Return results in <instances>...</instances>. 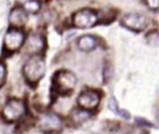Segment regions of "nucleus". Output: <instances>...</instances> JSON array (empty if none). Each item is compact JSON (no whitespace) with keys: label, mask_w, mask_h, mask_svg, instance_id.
<instances>
[{"label":"nucleus","mask_w":159,"mask_h":134,"mask_svg":"<svg viewBox=\"0 0 159 134\" xmlns=\"http://www.w3.org/2000/svg\"><path fill=\"white\" fill-rule=\"evenodd\" d=\"M91 112L89 110H86V109H82V108H77V109H75L73 112H72V114H71V119H72V122L75 123V124H82V123H84L86 120H88L89 118H91Z\"/></svg>","instance_id":"obj_12"},{"label":"nucleus","mask_w":159,"mask_h":134,"mask_svg":"<svg viewBox=\"0 0 159 134\" xmlns=\"http://www.w3.org/2000/svg\"><path fill=\"white\" fill-rule=\"evenodd\" d=\"M26 21H27V15H26V11L22 7H14L10 11V14H9V22H10L11 27L21 29V27L25 26Z\"/></svg>","instance_id":"obj_9"},{"label":"nucleus","mask_w":159,"mask_h":134,"mask_svg":"<svg viewBox=\"0 0 159 134\" xmlns=\"http://www.w3.org/2000/svg\"><path fill=\"white\" fill-rule=\"evenodd\" d=\"M25 42V34L21 29L10 27L4 36V48L7 52H15Z\"/></svg>","instance_id":"obj_6"},{"label":"nucleus","mask_w":159,"mask_h":134,"mask_svg":"<svg viewBox=\"0 0 159 134\" xmlns=\"http://www.w3.org/2000/svg\"><path fill=\"white\" fill-rule=\"evenodd\" d=\"M157 120H158V123H159V110H158V113H157Z\"/></svg>","instance_id":"obj_17"},{"label":"nucleus","mask_w":159,"mask_h":134,"mask_svg":"<svg viewBox=\"0 0 159 134\" xmlns=\"http://www.w3.org/2000/svg\"><path fill=\"white\" fill-rule=\"evenodd\" d=\"M22 9H24L26 12H29V14H36V12H39L40 9H41V2H40L39 0H27V1L24 4Z\"/></svg>","instance_id":"obj_14"},{"label":"nucleus","mask_w":159,"mask_h":134,"mask_svg":"<svg viewBox=\"0 0 159 134\" xmlns=\"http://www.w3.org/2000/svg\"><path fill=\"white\" fill-rule=\"evenodd\" d=\"M26 114V103L20 98H10L1 112L2 118L9 123H15L20 120Z\"/></svg>","instance_id":"obj_3"},{"label":"nucleus","mask_w":159,"mask_h":134,"mask_svg":"<svg viewBox=\"0 0 159 134\" xmlns=\"http://www.w3.org/2000/svg\"><path fill=\"white\" fill-rule=\"evenodd\" d=\"M122 25L132 31H143L148 26V17L140 12H129L123 16Z\"/></svg>","instance_id":"obj_8"},{"label":"nucleus","mask_w":159,"mask_h":134,"mask_svg":"<svg viewBox=\"0 0 159 134\" xmlns=\"http://www.w3.org/2000/svg\"><path fill=\"white\" fill-rule=\"evenodd\" d=\"M53 89L58 94H67L72 92L77 84V77L68 69H60L53 74L52 78Z\"/></svg>","instance_id":"obj_2"},{"label":"nucleus","mask_w":159,"mask_h":134,"mask_svg":"<svg viewBox=\"0 0 159 134\" xmlns=\"http://www.w3.org/2000/svg\"><path fill=\"white\" fill-rule=\"evenodd\" d=\"M37 127L43 133H57L62 129L63 120L56 113H45L39 117Z\"/></svg>","instance_id":"obj_5"},{"label":"nucleus","mask_w":159,"mask_h":134,"mask_svg":"<svg viewBox=\"0 0 159 134\" xmlns=\"http://www.w3.org/2000/svg\"><path fill=\"white\" fill-rule=\"evenodd\" d=\"M6 81V66L4 62L0 61V87L5 83Z\"/></svg>","instance_id":"obj_15"},{"label":"nucleus","mask_w":159,"mask_h":134,"mask_svg":"<svg viewBox=\"0 0 159 134\" xmlns=\"http://www.w3.org/2000/svg\"><path fill=\"white\" fill-rule=\"evenodd\" d=\"M108 107H109V109H111L112 112L118 113V114H119V115H122L123 118H125V119H129V118H130V115H129V113H128L127 110L119 109L118 103H117V100H116V98H114V97H111V98H109V100H108Z\"/></svg>","instance_id":"obj_13"},{"label":"nucleus","mask_w":159,"mask_h":134,"mask_svg":"<svg viewBox=\"0 0 159 134\" xmlns=\"http://www.w3.org/2000/svg\"><path fill=\"white\" fill-rule=\"evenodd\" d=\"M145 5L154 11H159V0H144Z\"/></svg>","instance_id":"obj_16"},{"label":"nucleus","mask_w":159,"mask_h":134,"mask_svg":"<svg viewBox=\"0 0 159 134\" xmlns=\"http://www.w3.org/2000/svg\"><path fill=\"white\" fill-rule=\"evenodd\" d=\"M98 14L92 9H81L72 16V24L77 29H89L98 22Z\"/></svg>","instance_id":"obj_4"},{"label":"nucleus","mask_w":159,"mask_h":134,"mask_svg":"<svg viewBox=\"0 0 159 134\" xmlns=\"http://www.w3.org/2000/svg\"><path fill=\"white\" fill-rule=\"evenodd\" d=\"M96 46H97V38L92 35H83L77 40V47L81 51L89 52V51L94 50Z\"/></svg>","instance_id":"obj_11"},{"label":"nucleus","mask_w":159,"mask_h":134,"mask_svg":"<svg viewBox=\"0 0 159 134\" xmlns=\"http://www.w3.org/2000/svg\"><path fill=\"white\" fill-rule=\"evenodd\" d=\"M46 72V63L41 55H31L22 67V73L26 82L30 86H35L45 74Z\"/></svg>","instance_id":"obj_1"},{"label":"nucleus","mask_w":159,"mask_h":134,"mask_svg":"<svg viewBox=\"0 0 159 134\" xmlns=\"http://www.w3.org/2000/svg\"><path fill=\"white\" fill-rule=\"evenodd\" d=\"M43 46H45L43 38H42V36H40V35H37V34H31L30 37H29L27 41H26L27 51H29V52H32V55H36V53H39L40 51H42Z\"/></svg>","instance_id":"obj_10"},{"label":"nucleus","mask_w":159,"mask_h":134,"mask_svg":"<svg viewBox=\"0 0 159 134\" xmlns=\"http://www.w3.org/2000/svg\"><path fill=\"white\" fill-rule=\"evenodd\" d=\"M99 102H101V94L96 89H84L83 92L80 93L77 98L78 107L89 112L97 108Z\"/></svg>","instance_id":"obj_7"}]
</instances>
